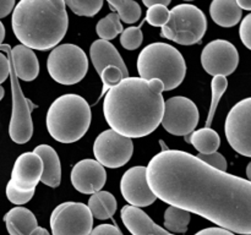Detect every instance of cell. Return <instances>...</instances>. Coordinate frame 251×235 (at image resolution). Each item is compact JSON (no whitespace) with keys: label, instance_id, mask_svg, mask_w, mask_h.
Instances as JSON below:
<instances>
[{"label":"cell","instance_id":"cell-13","mask_svg":"<svg viewBox=\"0 0 251 235\" xmlns=\"http://www.w3.org/2000/svg\"><path fill=\"white\" fill-rule=\"evenodd\" d=\"M201 64L210 75L227 76L232 75L239 64V53L234 44L225 39H216L210 42L201 53Z\"/></svg>","mask_w":251,"mask_h":235},{"label":"cell","instance_id":"cell-6","mask_svg":"<svg viewBox=\"0 0 251 235\" xmlns=\"http://www.w3.org/2000/svg\"><path fill=\"white\" fill-rule=\"evenodd\" d=\"M207 29L205 14L193 4H179L169 10V20L161 36L181 46H193L203 38Z\"/></svg>","mask_w":251,"mask_h":235},{"label":"cell","instance_id":"cell-11","mask_svg":"<svg viewBox=\"0 0 251 235\" xmlns=\"http://www.w3.org/2000/svg\"><path fill=\"white\" fill-rule=\"evenodd\" d=\"M134 153L131 139L123 136L112 129L100 132L93 143L96 161L105 168L117 169L125 165Z\"/></svg>","mask_w":251,"mask_h":235},{"label":"cell","instance_id":"cell-4","mask_svg":"<svg viewBox=\"0 0 251 235\" xmlns=\"http://www.w3.org/2000/svg\"><path fill=\"white\" fill-rule=\"evenodd\" d=\"M91 107L78 94L56 98L47 113V129L55 141L73 143L85 136L91 125Z\"/></svg>","mask_w":251,"mask_h":235},{"label":"cell","instance_id":"cell-1","mask_svg":"<svg viewBox=\"0 0 251 235\" xmlns=\"http://www.w3.org/2000/svg\"><path fill=\"white\" fill-rule=\"evenodd\" d=\"M149 188L163 202L232 233L251 234V183L178 149L159 152L146 166Z\"/></svg>","mask_w":251,"mask_h":235},{"label":"cell","instance_id":"cell-40","mask_svg":"<svg viewBox=\"0 0 251 235\" xmlns=\"http://www.w3.org/2000/svg\"><path fill=\"white\" fill-rule=\"evenodd\" d=\"M171 4V0H144V5L147 7H151L153 5H163V6H168Z\"/></svg>","mask_w":251,"mask_h":235},{"label":"cell","instance_id":"cell-37","mask_svg":"<svg viewBox=\"0 0 251 235\" xmlns=\"http://www.w3.org/2000/svg\"><path fill=\"white\" fill-rule=\"evenodd\" d=\"M10 72V64L9 59L6 55L0 53V85L9 77Z\"/></svg>","mask_w":251,"mask_h":235},{"label":"cell","instance_id":"cell-19","mask_svg":"<svg viewBox=\"0 0 251 235\" xmlns=\"http://www.w3.org/2000/svg\"><path fill=\"white\" fill-rule=\"evenodd\" d=\"M90 56L98 75L108 66H114L124 73L125 78L129 77V70L124 60L120 56L118 49L110 42L103 41V39L93 42L90 47Z\"/></svg>","mask_w":251,"mask_h":235},{"label":"cell","instance_id":"cell-27","mask_svg":"<svg viewBox=\"0 0 251 235\" xmlns=\"http://www.w3.org/2000/svg\"><path fill=\"white\" fill-rule=\"evenodd\" d=\"M123 29L124 28H123L122 21L115 12H112V14L103 17L102 20L98 21L97 26H96V31H97L100 38L107 42L122 33Z\"/></svg>","mask_w":251,"mask_h":235},{"label":"cell","instance_id":"cell-43","mask_svg":"<svg viewBox=\"0 0 251 235\" xmlns=\"http://www.w3.org/2000/svg\"><path fill=\"white\" fill-rule=\"evenodd\" d=\"M4 38H5V27H4V24H1V21H0V46L2 44Z\"/></svg>","mask_w":251,"mask_h":235},{"label":"cell","instance_id":"cell-21","mask_svg":"<svg viewBox=\"0 0 251 235\" xmlns=\"http://www.w3.org/2000/svg\"><path fill=\"white\" fill-rule=\"evenodd\" d=\"M7 233L10 235H31L38 227L33 213L25 207H15L4 215Z\"/></svg>","mask_w":251,"mask_h":235},{"label":"cell","instance_id":"cell-44","mask_svg":"<svg viewBox=\"0 0 251 235\" xmlns=\"http://www.w3.org/2000/svg\"><path fill=\"white\" fill-rule=\"evenodd\" d=\"M4 94H5V90L1 87V86H0V100L2 99V97H4Z\"/></svg>","mask_w":251,"mask_h":235},{"label":"cell","instance_id":"cell-14","mask_svg":"<svg viewBox=\"0 0 251 235\" xmlns=\"http://www.w3.org/2000/svg\"><path fill=\"white\" fill-rule=\"evenodd\" d=\"M120 192L132 207H147L157 200L149 188L146 166L137 165L127 169L120 180Z\"/></svg>","mask_w":251,"mask_h":235},{"label":"cell","instance_id":"cell-23","mask_svg":"<svg viewBox=\"0 0 251 235\" xmlns=\"http://www.w3.org/2000/svg\"><path fill=\"white\" fill-rule=\"evenodd\" d=\"M117 200L112 193L100 190L91 196L87 207L92 217L104 220L109 219L114 215L115 211H117Z\"/></svg>","mask_w":251,"mask_h":235},{"label":"cell","instance_id":"cell-7","mask_svg":"<svg viewBox=\"0 0 251 235\" xmlns=\"http://www.w3.org/2000/svg\"><path fill=\"white\" fill-rule=\"evenodd\" d=\"M49 75L61 85H75L86 76L88 59L85 51L75 44H61L50 51L47 61Z\"/></svg>","mask_w":251,"mask_h":235},{"label":"cell","instance_id":"cell-3","mask_svg":"<svg viewBox=\"0 0 251 235\" xmlns=\"http://www.w3.org/2000/svg\"><path fill=\"white\" fill-rule=\"evenodd\" d=\"M11 24L22 46L44 51L63 41L69 16L61 0H21L12 10Z\"/></svg>","mask_w":251,"mask_h":235},{"label":"cell","instance_id":"cell-29","mask_svg":"<svg viewBox=\"0 0 251 235\" xmlns=\"http://www.w3.org/2000/svg\"><path fill=\"white\" fill-rule=\"evenodd\" d=\"M64 4L74 14L78 15V16L87 17H92L95 15H97L103 6L102 0H87V1H82V0H68V1H64Z\"/></svg>","mask_w":251,"mask_h":235},{"label":"cell","instance_id":"cell-20","mask_svg":"<svg viewBox=\"0 0 251 235\" xmlns=\"http://www.w3.org/2000/svg\"><path fill=\"white\" fill-rule=\"evenodd\" d=\"M33 153H36L43 163L42 183L49 188H58L61 181V165L55 149L49 144H39L34 148Z\"/></svg>","mask_w":251,"mask_h":235},{"label":"cell","instance_id":"cell-17","mask_svg":"<svg viewBox=\"0 0 251 235\" xmlns=\"http://www.w3.org/2000/svg\"><path fill=\"white\" fill-rule=\"evenodd\" d=\"M1 51L6 53V56L11 60L17 78L26 82L36 80L39 73V61L32 49L22 44L15 46L14 48L9 44H1L0 53Z\"/></svg>","mask_w":251,"mask_h":235},{"label":"cell","instance_id":"cell-39","mask_svg":"<svg viewBox=\"0 0 251 235\" xmlns=\"http://www.w3.org/2000/svg\"><path fill=\"white\" fill-rule=\"evenodd\" d=\"M16 2L14 0H0V19L6 17L14 10Z\"/></svg>","mask_w":251,"mask_h":235},{"label":"cell","instance_id":"cell-33","mask_svg":"<svg viewBox=\"0 0 251 235\" xmlns=\"http://www.w3.org/2000/svg\"><path fill=\"white\" fill-rule=\"evenodd\" d=\"M34 190H21V188H17L16 186L12 185L11 183H7L6 185V196L7 200L10 201L14 205H25L28 201H31V198L33 197Z\"/></svg>","mask_w":251,"mask_h":235},{"label":"cell","instance_id":"cell-18","mask_svg":"<svg viewBox=\"0 0 251 235\" xmlns=\"http://www.w3.org/2000/svg\"><path fill=\"white\" fill-rule=\"evenodd\" d=\"M120 215L124 225L132 235H174L156 224L141 208L124 206Z\"/></svg>","mask_w":251,"mask_h":235},{"label":"cell","instance_id":"cell-2","mask_svg":"<svg viewBox=\"0 0 251 235\" xmlns=\"http://www.w3.org/2000/svg\"><path fill=\"white\" fill-rule=\"evenodd\" d=\"M163 91L158 80L123 78L108 91L103 102V114L110 129L127 139L152 134L163 118Z\"/></svg>","mask_w":251,"mask_h":235},{"label":"cell","instance_id":"cell-10","mask_svg":"<svg viewBox=\"0 0 251 235\" xmlns=\"http://www.w3.org/2000/svg\"><path fill=\"white\" fill-rule=\"evenodd\" d=\"M199 109L195 103L183 95L164 100V112L161 124L167 132L176 136H189L199 124Z\"/></svg>","mask_w":251,"mask_h":235},{"label":"cell","instance_id":"cell-32","mask_svg":"<svg viewBox=\"0 0 251 235\" xmlns=\"http://www.w3.org/2000/svg\"><path fill=\"white\" fill-rule=\"evenodd\" d=\"M169 20V10L163 5H153L149 7L145 21L153 27H163Z\"/></svg>","mask_w":251,"mask_h":235},{"label":"cell","instance_id":"cell-22","mask_svg":"<svg viewBox=\"0 0 251 235\" xmlns=\"http://www.w3.org/2000/svg\"><path fill=\"white\" fill-rule=\"evenodd\" d=\"M210 14L213 21L222 27H233L239 24L243 10L233 0H215L210 5Z\"/></svg>","mask_w":251,"mask_h":235},{"label":"cell","instance_id":"cell-46","mask_svg":"<svg viewBox=\"0 0 251 235\" xmlns=\"http://www.w3.org/2000/svg\"><path fill=\"white\" fill-rule=\"evenodd\" d=\"M249 235H250V234H249Z\"/></svg>","mask_w":251,"mask_h":235},{"label":"cell","instance_id":"cell-24","mask_svg":"<svg viewBox=\"0 0 251 235\" xmlns=\"http://www.w3.org/2000/svg\"><path fill=\"white\" fill-rule=\"evenodd\" d=\"M189 143L193 144L200 154H211L220 148V135L211 127H202L189 135Z\"/></svg>","mask_w":251,"mask_h":235},{"label":"cell","instance_id":"cell-28","mask_svg":"<svg viewBox=\"0 0 251 235\" xmlns=\"http://www.w3.org/2000/svg\"><path fill=\"white\" fill-rule=\"evenodd\" d=\"M227 87H228L227 77H223V76H215V77L212 78V82H211L212 97H211V105H210V110H208V117H207V120H206V127H210L211 124H212L216 109H217L221 98H222V95L225 94Z\"/></svg>","mask_w":251,"mask_h":235},{"label":"cell","instance_id":"cell-41","mask_svg":"<svg viewBox=\"0 0 251 235\" xmlns=\"http://www.w3.org/2000/svg\"><path fill=\"white\" fill-rule=\"evenodd\" d=\"M237 5L240 10H251V1L250 0H237Z\"/></svg>","mask_w":251,"mask_h":235},{"label":"cell","instance_id":"cell-42","mask_svg":"<svg viewBox=\"0 0 251 235\" xmlns=\"http://www.w3.org/2000/svg\"><path fill=\"white\" fill-rule=\"evenodd\" d=\"M31 235H50V234H49V232L46 229V228L37 227L36 229L31 233Z\"/></svg>","mask_w":251,"mask_h":235},{"label":"cell","instance_id":"cell-16","mask_svg":"<svg viewBox=\"0 0 251 235\" xmlns=\"http://www.w3.org/2000/svg\"><path fill=\"white\" fill-rule=\"evenodd\" d=\"M43 173L42 159L33 152H26L19 156L11 171L10 183L21 190H36Z\"/></svg>","mask_w":251,"mask_h":235},{"label":"cell","instance_id":"cell-8","mask_svg":"<svg viewBox=\"0 0 251 235\" xmlns=\"http://www.w3.org/2000/svg\"><path fill=\"white\" fill-rule=\"evenodd\" d=\"M92 227L93 217L85 203L64 202L51 212L53 235H90Z\"/></svg>","mask_w":251,"mask_h":235},{"label":"cell","instance_id":"cell-38","mask_svg":"<svg viewBox=\"0 0 251 235\" xmlns=\"http://www.w3.org/2000/svg\"><path fill=\"white\" fill-rule=\"evenodd\" d=\"M195 235H235L234 233L229 232L227 229H223L220 227H212V228H206V229L200 230L196 233Z\"/></svg>","mask_w":251,"mask_h":235},{"label":"cell","instance_id":"cell-35","mask_svg":"<svg viewBox=\"0 0 251 235\" xmlns=\"http://www.w3.org/2000/svg\"><path fill=\"white\" fill-rule=\"evenodd\" d=\"M239 36L243 43L248 49H251V15H247L243 19L242 24L239 27Z\"/></svg>","mask_w":251,"mask_h":235},{"label":"cell","instance_id":"cell-26","mask_svg":"<svg viewBox=\"0 0 251 235\" xmlns=\"http://www.w3.org/2000/svg\"><path fill=\"white\" fill-rule=\"evenodd\" d=\"M108 5L125 24H135L141 17V7L131 0H108Z\"/></svg>","mask_w":251,"mask_h":235},{"label":"cell","instance_id":"cell-31","mask_svg":"<svg viewBox=\"0 0 251 235\" xmlns=\"http://www.w3.org/2000/svg\"><path fill=\"white\" fill-rule=\"evenodd\" d=\"M100 76L103 83L102 94H100V97L104 95V93L108 92L110 88L117 86L123 78H125L124 73H123L118 68H114V66H108V68H105L104 70L100 73Z\"/></svg>","mask_w":251,"mask_h":235},{"label":"cell","instance_id":"cell-45","mask_svg":"<svg viewBox=\"0 0 251 235\" xmlns=\"http://www.w3.org/2000/svg\"><path fill=\"white\" fill-rule=\"evenodd\" d=\"M159 143H161V146H162V151H167V149H168V148H167L166 143H164V142L162 141V140H161V141H159Z\"/></svg>","mask_w":251,"mask_h":235},{"label":"cell","instance_id":"cell-12","mask_svg":"<svg viewBox=\"0 0 251 235\" xmlns=\"http://www.w3.org/2000/svg\"><path fill=\"white\" fill-rule=\"evenodd\" d=\"M251 98L238 102L226 119V137L228 143L242 156L251 157Z\"/></svg>","mask_w":251,"mask_h":235},{"label":"cell","instance_id":"cell-9","mask_svg":"<svg viewBox=\"0 0 251 235\" xmlns=\"http://www.w3.org/2000/svg\"><path fill=\"white\" fill-rule=\"evenodd\" d=\"M9 59V58H7ZM10 64V81H11V94H12V113L9 125V135L14 142L24 144L31 140L33 134V122H32L31 112L34 104L27 99L22 93L20 87L19 78L15 73L11 60Z\"/></svg>","mask_w":251,"mask_h":235},{"label":"cell","instance_id":"cell-36","mask_svg":"<svg viewBox=\"0 0 251 235\" xmlns=\"http://www.w3.org/2000/svg\"><path fill=\"white\" fill-rule=\"evenodd\" d=\"M90 235H123L120 232L119 228L117 227V224H100L98 227H96L95 229H92Z\"/></svg>","mask_w":251,"mask_h":235},{"label":"cell","instance_id":"cell-25","mask_svg":"<svg viewBox=\"0 0 251 235\" xmlns=\"http://www.w3.org/2000/svg\"><path fill=\"white\" fill-rule=\"evenodd\" d=\"M190 213L171 206L164 212V227L167 232L173 233H186L188 225L190 223Z\"/></svg>","mask_w":251,"mask_h":235},{"label":"cell","instance_id":"cell-15","mask_svg":"<svg viewBox=\"0 0 251 235\" xmlns=\"http://www.w3.org/2000/svg\"><path fill=\"white\" fill-rule=\"evenodd\" d=\"M71 184L78 192L93 195L102 190L107 181L104 166L96 159H82L71 170Z\"/></svg>","mask_w":251,"mask_h":235},{"label":"cell","instance_id":"cell-30","mask_svg":"<svg viewBox=\"0 0 251 235\" xmlns=\"http://www.w3.org/2000/svg\"><path fill=\"white\" fill-rule=\"evenodd\" d=\"M142 41H144V34H142L141 26L137 27H127V28L123 29L120 33V44L123 48L127 49V50H135L141 46Z\"/></svg>","mask_w":251,"mask_h":235},{"label":"cell","instance_id":"cell-5","mask_svg":"<svg viewBox=\"0 0 251 235\" xmlns=\"http://www.w3.org/2000/svg\"><path fill=\"white\" fill-rule=\"evenodd\" d=\"M137 71L144 80H158L163 83L164 91H172L185 78V59L171 44L152 43L139 54Z\"/></svg>","mask_w":251,"mask_h":235},{"label":"cell","instance_id":"cell-34","mask_svg":"<svg viewBox=\"0 0 251 235\" xmlns=\"http://www.w3.org/2000/svg\"><path fill=\"white\" fill-rule=\"evenodd\" d=\"M198 157L201 162H203L207 165L212 166V168L217 169L220 171H226L227 170V161H226L225 156L220 152H213L211 154H200L199 153Z\"/></svg>","mask_w":251,"mask_h":235}]
</instances>
